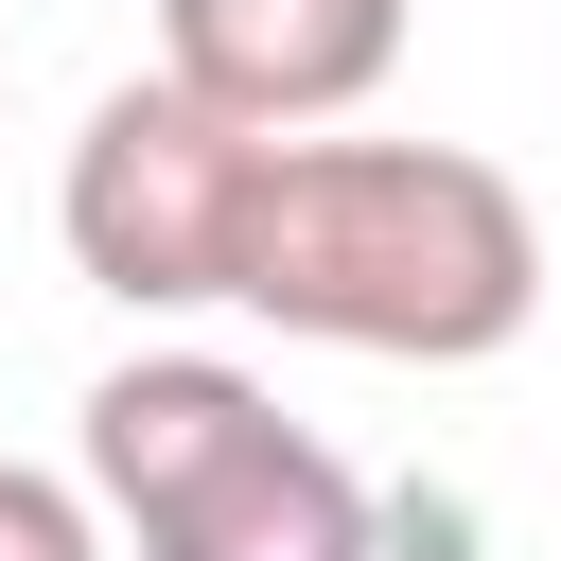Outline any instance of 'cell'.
Returning <instances> with one entry per match:
<instances>
[{"label": "cell", "mask_w": 561, "mask_h": 561, "mask_svg": "<svg viewBox=\"0 0 561 561\" xmlns=\"http://www.w3.org/2000/svg\"><path fill=\"white\" fill-rule=\"evenodd\" d=\"M228 316L298 333V351H368V368H491L543 316V210L473 158V140H280Z\"/></svg>", "instance_id": "1"}, {"label": "cell", "mask_w": 561, "mask_h": 561, "mask_svg": "<svg viewBox=\"0 0 561 561\" xmlns=\"http://www.w3.org/2000/svg\"><path fill=\"white\" fill-rule=\"evenodd\" d=\"M70 473H88L105 543H140V561H386L351 456L298 438L280 386L228 351H123L70 403Z\"/></svg>", "instance_id": "2"}, {"label": "cell", "mask_w": 561, "mask_h": 561, "mask_svg": "<svg viewBox=\"0 0 561 561\" xmlns=\"http://www.w3.org/2000/svg\"><path fill=\"white\" fill-rule=\"evenodd\" d=\"M263 158H280V140L228 123V105L175 88V70L105 88V105L70 123V175H53V245H70V280L123 298V316H210L228 263H245Z\"/></svg>", "instance_id": "3"}, {"label": "cell", "mask_w": 561, "mask_h": 561, "mask_svg": "<svg viewBox=\"0 0 561 561\" xmlns=\"http://www.w3.org/2000/svg\"><path fill=\"white\" fill-rule=\"evenodd\" d=\"M158 70L210 88L228 123L298 140V123H351L403 70V0H158Z\"/></svg>", "instance_id": "4"}, {"label": "cell", "mask_w": 561, "mask_h": 561, "mask_svg": "<svg viewBox=\"0 0 561 561\" xmlns=\"http://www.w3.org/2000/svg\"><path fill=\"white\" fill-rule=\"evenodd\" d=\"M0 561H105V508H88V473H35V456H0Z\"/></svg>", "instance_id": "5"}]
</instances>
